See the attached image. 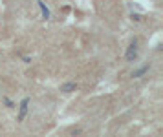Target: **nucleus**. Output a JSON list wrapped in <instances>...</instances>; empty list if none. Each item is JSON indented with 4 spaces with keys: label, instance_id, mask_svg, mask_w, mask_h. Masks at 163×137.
Instances as JSON below:
<instances>
[{
    "label": "nucleus",
    "instance_id": "1",
    "mask_svg": "<svg viewBox=\"0 0 163 137\" xmlns=\"http://www.w3.org/2000/svg\"><path fill=\"white\" fill-rule=\"evenodd\" d=\"M125 59H127V62H136V59H137V38L130 40L127 53H125Z\"/></svg>",
    "mask_w": 163,
    "mask_h": 137
},
{
    "label": "nucleus",
    "instance_id": "2",
    "mask_svg": "<svg viewBox=\"0 0 163 137\" xmlns=\"http://www.w3.org/2000/svg\"><path fill=\"white\" fill-rule=\"evenodd\" d=\"M28 110H30V97H24V99L20 101V104H18V121L20 123L26 119Z\"/></svg>",
    "mask_w": 163,
    "mask_h": 137
},
{
    "label": "nucleus",
    "instance_id": "3",
    "mask_svg": "<svg viewBox=\"0 0 163 137\" xmlns=\"http://www.w3.org/2000/svg\"><path fill=\"white\" fill-rule=\"evenodd\" d=\"M149 70H150V64H143L141 68H137V70L132 72V77H134V79H139V77H143Z\"/></svg>",
    "mask_w": 163,
    "mask_h": 137
},
{
    "label": "nucleus",
    "instance_id": "4",
    "mask_svg": "<svg viewBox=\"0 0 163 137\" xmlns=\"http://www.w3.org/2000/svg\"><path fill=\"white\" fill-rule=\"evenodd\" d=\"M77 90V82H64L61 84V91L62 93H72V91Z\"/></svg>",
    "mask_w": 163,
    "mask_h": 137
},
{
    "label": "nucleus",
    "instance_id": "5",
    "mask_svg": "<svg viewBox=\"0 0 163 137\" xmlns=\"http://www.w3.org/2000/svg\"><path fill=\"white\" fill-rule=\"evenodd\" d=\"M37 6L40 8V13H42V18H46V20H48V18L52 17V13H50V8H48V6H46V4L42 2V0H39V2H37Z\"/></svg>",
    "mask_w": 163,
    "mask_h": 137
},
{
    "label": "nucleus",
    "instance_id": "6",
    "mask_svg": "<svg viewBox=\"0 0 163 137\" xmlns=\"http://www.w3.org/2000/svg\"><path fill=\"white\" fill-rule=\"evenodd\" d=\"M2 101H4V102H6V104H8V108H13V102H11V101H9V99H8V97H4V99H2Z\"/></svg>",
    "mask_w": 163,
    "mask_h": 137
},
{
    "label": "nucleus",
    "instance_id": "7",
    "mask_svg": "<svg viewBox=\"0 0 163 137\" xmlns=\"http://www.w3.org/2000/svg\"><path fill=\"white\" fill-rule=\"evenodd\" d=\"M132 18H134V20H137V22L141 20V17H139V15H136V13H132Z\"/></svg>",
    "mask_w": 163,
    "mask_h": 137
}]
</instances>
